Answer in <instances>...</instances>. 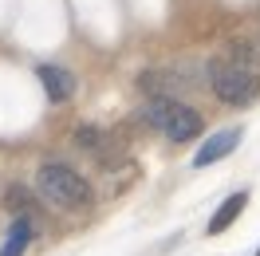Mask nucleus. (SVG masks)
<instances>
[{"label":"nucleus","mask_w":260,"mask_h":256,"mask_svg":"<svg viewBox=\"0 0 260 256\" xmlns=\"http://www.w3.org/2000/svg\"><path fill=\"white\" fill-rule=\"evenodd\" d=\"M209 87H213V95L221 99V103H229V107H248L260 95V75L229 63L225 55H221V59L209 63Z\"/></svg>","instance_id":"nucleus-2"},{"label":"nucleus","mask_w":260,"mask_h":256,"mask_svg":"<svg viewBox=\"0 0 260 256\" xmlns=\"http://www.w3.org/2000/svg\"><path fill=\"white\" fill-rule=\"evenodd\" d=\"M40 221H28V217H12V225H8V237H4V248H0V256H24V248L36 240V229Z\"/></svg>","instance_id":"nucleus-7"},{"label":"nucleus","mask_w":260,"mask_h":256,"mask_svg":"<svg viewBox=\"0 0 260 256\" xmlns=\"http://www.w3.org/2000/svg\"><path fill=\"white\" fill-rule=\"evenodd\" d=\"M244 205H248V193H233V197H229V201H225V205H221V209H217V213H213V221H209V237H221V233H225V229H229V225H233V221H237V217H241V209Z\"/></svg>","instance_id":"nucleus-9"},{"label":"nucleus","mask_w":260,"mask_h":256,"mask_svg":"<svg viewBox=\"0 0 260 256\" xmlns=\"http://www.w3.org/2000/svg\"><path fill=\"white\" fill-rule=\"evenodd\" d=\"M138 87H142L146 95H154V99H174V91L185 87V79H178L174 71H146V75L138 79Z\"/></svg>","instance_id":"nucleus-8"},{"label":"nucleus","mask_w":260,"mask_h":256,"mask_svg":"<svg viewBox=\"0 0 260 256\" xmlns=\"http://www.w3.org/2000/svg\"><path fill=\"white\" fill-rule=\"evenodd\" d=\"M36 75H40V83H44V91H48L51 103H67V99L75 95V75H71L67 67L44 63V67H36Z\"/></svg>","instance_id":"nucleus-5"},{"label":"nucleus","mask_w":260,"mask_h":256,"mask_svg":"<svg viewBox=\"0 0 260 256\" xmlns=\"http://www.w3.org/2000/svg\"><path fill=\"white\" fill-rule=\"evenodd\" d=\"M4 209H8L12 217L40 221V193H32L28 185H8V189H4Z\"/></svg>","instance_id":"nucleus-6"},{"label":"nucleus","mask_w":260,"mask_h":256,"mask_svg":"<svg viewBox=\"0 0 260 256\" xmlns=\"http://www.w3.org/2000/svg\"><path fill=\"white\" fill-rule=\"evenodd\" d=\"M237 146H241V126L217 130L213 138H205V142L197 146V154H193V166H197V170H205V166H213V162L229 158V154H233Z\"/></svg>","instance_id":"nucleus-4"},{"label":"nucleus","mask_w":260,"mask_h":256,"mask_svg":"<svg viewBox=\"0 0 260 256\" xmlns=\"http://www.w3.org/2000/svg\"><path fill=\"white\" fill-rule=\"evenodd\" d=\"M36 193L51 201L55 209H83L91 205V185L87 177L75 174L71 166H59V162H48L36 170Z\"/></svg>","instance_id":"nucleus-1"},{"label":"nucleus","mask_w":260,"mask_h":256,"mask_svg":"<svg viewBox=\"0 0 260 256\" xmlns=\"http://www.w3.org/2000/svg\"><path fill=\"white\" fill-rule=\"evenodd\" d=\"M142 118L154 130H162L166 138H174V142H189V138L201 134V114L193 107L178 103V99H154L146 111H142Z\"/></svg>","instance_id":"nucleus-3"},{"label":"nucleus","mask_w":260,"mask_h":256,"mask_svg":"<svg viewBox=\"0 0 260 256\" xmlns=\"http://www.w3.org/2000/svg\"><path fill=\"white\" fill-rule=\"evenodd\" d=\"M256 256H260V252H256Z\"/></svg>","instance_id":"nucleus-10"}]
</instances>
